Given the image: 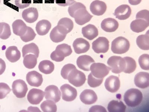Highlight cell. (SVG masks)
<instances>
[{
    "mask_svg": "<svg viewBox=\"0 0 149 112\" xmlns=\"http://www.w3.org/2000/svg\"><path fill=\"white\" fill-rule=\"evenodd\" d=\"M129 3L132 5H136L139 4L142 0H128Z\"/></svg>",
    "mask_w": 149,
    "mask_h": 112,
    "instance_id": "681fc988",
    "label": "cell"
},
{
    "mask_svg": "<svg viewBox=\"0 0 149 112\" xmlns=\"http://www.w3.org/2000/svg\"><path fill=\"white\" fill-rule=\"evenodd\" d=\"M106 3L99 0H95L91 3L90 6V11L94 15L101 16L104 14L107 10Z\"/></svg>",
    "mask_w": 149,
    "mask_h": 112,
    "instance_id": "d6986e66",
    "label": "cell"
},
{
    "mask_svg": "<svg viewBox=\"0 0 149 112\" xmlns=\"http://www.w3.org/2000/svg\"><path fill=\"white\" fill-rule=\"evenodd\" d=\"M12 27L14 34L20 37L26 34L28 27L23 21L19 19L13 22Z\"/></svg>",
    "mask_w": 149,
    "mask_h": 112,
    "instance_id": "484cf974",
    "label": "cell"
},
{
    "mask_svg": "<svg viewBox=\"0 0 149 112\" xmlns=\"http://www.w3.org/2000/svg\"><path fill=\"white\" fill-rule=\"evenodd\" d=\"M93 16L86 10V8L78 9L74 13L73 18H74L76 23L82 26L91 20Z\"/></svg>",
    "mask_w": 149,
    "mask_h": 112,
    "instance_id": "9c48e42d",
    "label": "cell"
},
{
    "mask_svg": "<svg viewBox=\"0 0 149 112\" xmlns=\"http://www.w3.org/2000/svg\"><path fill=\"white\" fill-rule=\"evenodd\" d=\"M73 46L75 52L78 54L86 53L90 48L88 41L82 38H77L74 40Z\"/></svg>",
    "mask_w": 149,
    "mask_h": 112,
    "instance_id": "9a60e30c",
    "label": "cell"
},
{
    "mask_svg": "<svg viewBox=\"0 0 149 112\" xmlns=\"http://www.w3.org/2000/svg\"><path fill=\"white\" fill-rule=\"evenodd\" d=\"M137 19H141L149 22V11L148 10H142L138 12L136 16Z\"/></svg>",
    "mask_w": 149,
    "mask_h": 112,
    "instance_id": "f6af8a7d",
    "label": "cell"
},
{
    "mask_svg": "<svg viewBox=\"0 0 149 112\" xmlns=\"http://www.w3.org/2000/svg\"><path fill=\"white\" fill-rule=\"evenodd\" d=\"M126 106L121 101L112 100L108 105V110L109 112H125Z\"/></svg>",
    "mask_w": 149,
    "mask_h": 112,
    "instance_id": "f1b7e54d",
    "label": "cell"
},
{
    "mask_svg": "<svg viewBox=\"0 0 149 112\" xmlns=\"http://www.w3.org/2000/svg\"><path fill=\"white\" fill-rule=\"evenodd\" d=\"M36 34L33 29L30 27H28L27 32L24 35L20 36L21 39L23 42H28L33 41L35 38Z\"/></svg>",
    "mask_w": 149,
    "mask_h": 112,
    "instance_id": "8d00e7d4",
    "label": "cell"
},
{
    "mask_svg": "<svg viewBox=\"0 0 149 112\" xmlns=\"http://www.w3.org/2000/svg\"><path fill=\"white\" fill-rule=\"evenodd\" d=\"M149 55L143 54L139 57L138 61L140 66L142 69L145 70H149Z\"/></svg>",
    "mask_w": 149,
    "mask_h": 112,
    "instance_id": "74e56055",
    "label": "cell"
},
{
    "mask_svg": "<svg viewBox=\"0 0 149 112\" xmlns=\"http://www.w3.org/2000/svg\"><path fill=\"white\" fill-rule=\"evenodd\" d=\"M6 63L5 61L0 58V75L3 74L6 69Z\"/></svg>",
    "mask_w": 149,
    "mask_h": 112,
    "instance_id": "c3c4849f",
    "label": "cell"
},
{
    "mask_svg": "<svg viewBox=\"0 0 149 112\" xmlns=\"http://www.w3.org/2000/svg\"><path fill=\"white\" fill-rule=\"evenodd\" d=\"M26 81L31 86L38 87L43 82L42 75L36 71L29 72L26 76Z\"/></svg>",
    "mask_w": 149,
    "mask_h": 112,
    "instance_id": "5bb4252c",
    "label": "cell"
},
{
    "mask_svg": "<svg viewBox=\"0 0 149 112\" xmlns=\"http://www.w3.org/2000/svg\"><path fill=\"white\" fill-rule=\"evenodd\" d=\"M5 55L7 59L12 63L16 62L21 58L20 52L15 46H9L5 52Z\"/></svg>",
    "mask_w": 149,
    "mask_h": 112,
    "instance_id": "4316f807",
    "label": "cell"
},
{
    "mask_svg": "<svg viewBox=\"0 0 149 112\" xmlns=\"http://www.w3.org/2000/svg\"><path fill=\"white\" fill-rule=\"evenodd\" d=\"M72 52L71 46L67 44H62L56 47L55 50L52 53L50 58L56 62H61L65 57L70 56Z\"/></svg>",
    "mask_w": 149,
    "mask_h": 112,
    "instance_id": "7a4b0ae2",
    "label": "cell"
},
{
    "mask_svg": "<svg viewBox=\"0 0 149 112\" xmlns=\"http://www.w3.org/2000/svg\"><path fill=\"white\" fill-rule=\"evenodd\" d=\"M22 18L26 22L32 23L37 20L38 17V13L37 8L34 7L29 8L25 9L22 12Z\"/></svg>",
    "mask_w": 149,
    "mask_h": 112,
    "instance_id": "7402d4cb",
    "label": "cell"
},
{
    "mask_svg": "<svg viewBox=\"0 0 149 112\" xmlns=\"http://www.w3.org/2000/svg\"><path fill=\"white\" fill-rule=\"evenodd\" d=\"M131 13V9L128 5H122L115 9L114 15L118 20H123L128 18Z\"/></svg>",
    "mask_w": 149,
    "mask_h": 112,
    "instance_id": "ffe728a7",
    "label": "cell"
},
{
    "mask_svg": "<svg viewBox=\"0 0 149 112\" xmlns=\"http://www.w3.org/2000/svg\"><path fill=\"white\" fill-rule=\"evenodd\" d=\"M1 0H0V4H1Z\"/></svg>",
    "mask_w": 149,
    "mask_h": 112,
    "instance_id": "816d5d0a",
    "label": "cell"
},
{
    "mask_svg": "<svg viewBox=\"0 0 149 112\" xmlns=\"http://www.w3.org/2000/svg\"><path fill=\"white\" fill-rule=\"evenodd\" d=\"M51 27L52 24L50 21L46 20H42L37 22L36 29L37 34L42 36L47 34Z\"/></svg>",
    "mask_w": 149,
    "mask_h": 112,
    "instance_id": "83f0119b",
    "label": "cell"
},
{
    "mask_svg": "<svg viewBox=\"0 0 149 112\" xmlns=\"http://www.w3.org/2000/svg\"><path fill=\"white\" fill-rule=\"evenodd\" d=\"M38 69L40 71L44 74H50L54 70V65L51 61L46 60L40 62Z\"/></svg>",
    "mask_w": 149,
    "mask_h": 112,
    "instance_id": "f546056e",
    "label": "cell"
},
{
    "mask_svg": "<svg viewBox=\"0 0 149 112\" xmlns=\"http://www.w3.org/2000/svg\"><path fill=\"white\" fill-rule=\"evenodd\" d=\"M4 28V23L3 22H0V35L2 33Z\"/></svg>",
    "mask_w": 149,
    "mask_h": 112,
    "instance_id": "f907efd6",
    "label": "cell"
},
{
    "mask_svg": "<svg viewBox=\"0 0 149 112\" xmlns=\"http://www.w3.org/2000/svg\"><path fill=\"white\" fill-rule=\"evenodd\" d=\"M103 78L102 79H98L94 77L90 73L88 78V83L90 86L91 88H95L100 86L101 84L103 82Z\"/></svg>",
    "mask_w": 149,
    "mask_h": 112,
    "instance_id": "f35d334b",
    "label": "cell"
},
{
    "mask_svg": "<svg viewBox=\"0 0 149 112\" xmlns=\"http://www.w3.org/2000/svg\"><path fill=\"white\" fill-rule=\"evenodd\" d=\"M86 8V6L80 2H75V3L73 4L68 8V11L70 17H73V16L75 12L80 8Z\"/></svg>",
    "mask_w": 149,
    "mask_h": 112,
    "instance_id": "b9f144b4",
    "label": "cell"
},
{
    "mask_svg": "<svg viewBox=\"0 0 149 112\" xmlns=\"http://www.w3.org/2000/svg\"><path fill=\"white\" fill-rule=\"evenodd\" d=\"M120 84L119 77L111 76L108 77L105 82V87L108 91L115 93L120 88Z\"/></svg>",
    "mask_w": 149,
    "mask_h": 112,
    "instance_id": "e0dca14e",
    "label": "cell"
},
{
    "mask_svg": "<svg viewBox=\"0 0 149 112\" xmlns=\"http://www.w3.org/2000/svg\"><path fill=\"white\" fill-rule=\"evenodd\" d=\"M95 62V61L90 56L83 55L79 56L77 59V64L78 67L85 71H90V66Z\"/></svg>",
    "mask_w": 149,
    "mask_h": 112,
    "instance_id": "44dd1931",
    "label": "cell"
},
{
    "mask_svg": "<svg viewBox=\"0 0 149 112\" xmlns=\"http://www.w3.org/2000/svg\"><path fill=\"white\" fill-rule=\"evenodd\" d=\"M90 112H106V109L103 106H99V105H95L92 106L91 108L89 110Z\"/></svg>",
    "mask_w": 149,
    "mask_h": 112,
    "instance_id": "7dc6e473",
    "label": "cell"
},
{
    "mask_svg": "<svg viewBox=\"0 0 149 112\" xmlns=\"http://www.w3.org/2000/svg\"><path fill=\"white\" fill-rule=\"evenodd\" d=\"M143 99L141 92L137 89H129L124 96V101L126 105L131 107H136L140 105Z\"/></svg>",
    "mask_w": 149,
    "mask_h": 112,
    "instance_id": "6da1fadb",
    "label": "cell"
},
{
    "mask_svg": "<svg viewBox=\"0 0 149 112\" xmlns=\"http://www.w3.org/2000/svg\"><path fill=\"white\" fill-rule=\"evenodd\" d=\"M11 90L7 84L0 83V99L5 98Z\"/></svg>",
    "mask_w": 149,
    "mask_h": 112,
    "instance_id": "60d3db41",
    "label": "cell"
},
{
    "mask_svg": "<svg viewBox=\"0 0 149 112\" xmlns=\"http://www.w3.org/2000/svg\"><path fill=\"white\" fill-rule=\"evenodd\" d=\"M22 56L24 57L29 53H32L38 58L39 55V49L38 46L34 43L25 45L22 49Z\"/></svg>",
    "mask_w": 149,
    "mask_h": 112,
    "instance_id": "1f68e13d",
    "label": "cell"
},
{
    "mask_svg": "<svg viewBox=\"0 0 149 112\" xmlns=\"http://www.w3.org/2000/svg\"><path fill=\"white\" fill-rule=\"evenodd\" d=\"M149 74L145 72H140L136 75L134 82L137 87L139 88L145 89L149 86Z\"/></svg>",
    "mask_w": 149,
    "mask_h": 112,
    "instance_id": "ac0fdd59",
    "label": "cell"
},
{
    "mask_svg": "<svg viewBox=\"0 0 149 112\" xmlns=\"http://www.w3.org/2000/svg\"><path fill=\"white\" fill-rule=\"evenodd\" d=\"M0 108H1V106H0Z\"/></svg>",
    "mask_w": 149,
    "mask_h": 112,
    "instance_id": "f5cc1de1",
    "label": "cell"
},
{
    "mask_svg": "<svg viewBox=\"0 0 149 112\" xmlns=\"http://www.w3.org/2000/svg\"><path fill=\"white\" fill-rule=\"evenodd\" d=\"M149 26V22L141 19H137L132 22L130 29L134 32L139 33L144 31Z\"/></svg>",
    "mask_w": 149,
    "mask_h": 112,
    "instance_id": "cb8c5ba5",
    "label": "cell"
},
{
    "mask_svg": "<svg viewBox=\"0 0 149 112\" xmlns=\"http://www.w3.org/2000/svg\"><path fill=\"white\" fill-rule=\"evenodd\" d=\"M76 67L72 64H69L65 65L62 68L61 71V75L64 79L67 80L68 75L72 70Z\"/></svg>",
    "mask_w": 149,
    "mask_h": 112,
    "instance_id": "ab89813d",
    "label": "cell"
},
{
    "mask_svg": "<svg viewBox=\"0 0 149 112\" xmlns=\"http://www.w3.org/2000/svg\"><path fill=\"white\" fill-rule=\"evenodd\" d=\"M41 108L44 112H56L57 107L55 102L51 100H47L42 102L40 105Z\"/></svg>",
    "mask_w": 149,
    "mask_h": 112,
    "instance_id": "836d02e7",
    "label": "cell"
},
{
    "mask_svg": "<svg viewBox=\"0 0 149 112\" xmlns=\"http://www.w3.org/2000/svg\"><path fill=\"white\" fill-rule=\"evenodd\" d=\"M45 93L39 89H33L29 91L27 94V99L32 105H38L43 100Z\"/></svg>",
    "mask_w": 149,
    "mask_h": 112,
    "instance_id": "4fadbf2b",
    "label": "cell"
},
{
    "mask_svg": "<svg viewBox=\"0 0 149 112\" xmlns=\"http://www.w3.org/2000/svg\"><path fill=\"white\" fill-rule=\"evenodd\" d=\"M28 90L27 85L23 80H17L13 82L12 90L17 98H22L26 97Z\"/></svg>",
    "mask_w": 149,
    "mask_h": 112,
    "instance_id": "52a82bcc",
    "label": "cell"
},
{
    "mask_svg": "<svg viewBox=\"0 0 149 112\" xmlns=\"http://www.w3.org/2000/svg\"><path fill=\"white\" fill-rule=\"evenodd\" d=\"M54 1L57 5L61 6H70L76 2L74 0H54Z\"/></svg>",
    "mask_w": 149,
    "mask_h": 112,
    "instance_id": "bcb514c9",
    "label": "cell"
},
{
    "mask_svg": "<svg viewBox=\"0 0 149 112\" xmlns=\"http://www.w3.org/2000/svg\"><path fill=\"white\" fill-rule=\"evenodd\" d=\"M130 46L128 40L123 37H119L112 42L111 50L114 54H122L128 51Z\"/></svg>",
    "mask_w": 149,
    "mask_h": 112,
    "instance_id": "3957f363",
    "label": "cell"
},
{
    "mask_svg": "<svg viewBox=\"0 0 149 112\" xmlns=\"http://www.w3.org/2000/svg\"><path fill=\"white\" fill-rule=\"evenodd\" d=\"M136 42L138 47L143 50L149 49V35L148 31L145 34L138 36Z\"/></svg>",
    "mask_w": 149,
    "mask_h": 112,
    "instance_id": "4dcf8cb0",
    "label": "cell"
},
{
    "mask_svg": "<svg viewBox=\"0 0 149 112\" xmlns=\"http://www.w3.org/2000/svg\"><path fill=\"white\" fill-rule=\"evenodd\" d=\"M109 41L106 37H100L92 43V49L97 54L105 53L108 51L109 45Z\"/></svg>",
    "mask_w": 149,
    "mask_h": 112,
    "instance_id": "ba28073f",
    "label": "cell"
},
{
    "mask_svg": "<svg viewBox=\"0 0 149 112\" xmlns=\"http://www.w3.org/2000/svg\"><path fill=\"white\" fill-rule=\"evenodd\" d=\"M15 3L17 7L22 9L29 7L31 3V0H15Z\"/></svg>",
    "mask_w": 149,
    "mask_h": 112,
    "instance_id": "ee69618b",
    "label": "cell"
},
{
    "mask_svg": "<svg viewBox=\"0 0 149 112\" xmlns=\"http://www.w3.org/2000/svg\"><path fill=\"white\" fill-rule=\"evenodd\" d=\"M67 80L70 84L74 86L79 87L82 86L86 82V76L84 73L77 70L76 68L72 70L69 73Z\"/></svg>",
    "mask_w": 149,
    "mask_h": 112,
    "instance_id": "5b68a950",
    "label": "cell"
},
{
    "mask_svg": "<svg viewBox=\"0 0 149 112\" xmlns=\"http://www.w3.org/2000/svg\"><path fill=\"white\" fill-rule=\"evenodd\" d=\"M23 64L27 69H34L37 64V57L35 55L29 54L26 55L24 57Z\"/></svg>",
    "mask_w": 149,
    "mask_h": 112,
    "instance_id": "d6a6232c",
    "label": "cell"
},
{
    "mask_svg": "<svg viewBox=\"0 0 149 112\" xmlns=\"http://www.w3.org/2000/svg\"><path fill=\"white\" fill-rule=\"evenodd\" d=\"M45 97L46 100H51L57 103L61 100V93L58 87L51 85L47 87L45 90Z\"/></svg>",
    "mask_w": 149,
    "mask_h": 112,
    "instance_id": "7c38bea8",
    "label": "cell"
},
{
    "mask_svg": "<svg viewBox=\"0 0 149 112\" xmlns=\"http://www.w3.org/2000/svg\"><path fill=\"white\" fill-rule=\"evenodd\" d=\"M74 26V22L70 19L63 18L58 21L56 27L59 33L66 35L73 30Z\"/></svg>",
    "mask_w": 149,
    "mask_h": 112,
    "instance_id": "8fae6325",
    "label": "cell"
},
{
    "mask_svg": "<svg viewBox=\"0 0 149 112\" xmlns=\"http://www.w3.org/2000/svg\"><path fill=\"white\" fill-rule=\"evenodd\" d=\"M81 101L86 105H91L97 100L98 97L95 92L91 89H86L80 95Z\"/></svg>",
    "mask_w": 149,
    "mask_h": 112,
    "instance_id": "2e32d148",
    "label": "cell"
},
{
    "mask_svg": "<svg viewBox=\"0 0 149 112\" xmlns=\"http://www.w3.org/2000/svg\"><path fill=\"white\" fill-rule=\"evenodd\" d=\"M123 58L126 62L125 69L123 72L128 74L134 72L136 68V63L135 60L130 57H126Z\"/></svg>",
    "mask_w": 149,
    "mask_h": 112,
    "instance_id": "e575fe53",
    "label": "cell"
},
{
    "mask_svg": "<svg viewBox=\"0 0 149 112\" xmlns=\"http://www.w3.org/2000/svg\"><path fill=\"white\" fill-rule=\"evenodd\" d=\"M83 36L90 41L94 39L98 35V29L94 25L89 24L82 29Z\"/></svg>",
    "mask_w": 149,
    "mask_h": 112,
    "instance_id": "d4e9b609",
    "label": "cell"
},
{
    "mask_svg": "<svg viewBox=\"0 0 149 112\" xmlns=\"http://www.w3.org/2000/svg\"><path fill=\"white\" fill-rule=\"evenodd\" d=\"M62 93V98L64 101L71 102L76 98L77 91L74 88L69 84H64L61 86Z\"/></svg>",
    "mask_w": 149,
    "mask_h": 112,
    "instance_id": "30bf717a",
    "label": "cell"
},
{
    "mask_svg": "<svg viewBox=\"0 0 149 112\" xmlns=\"http://www.w3.org/2000/svg\"><path fill=\"white\" fill-rule=\"evenodd\" d=\"M107 63L110 66V70L115 74H119L124 71L126 66L124 58L119 56H112L109 58Z\"/></svg>",
    "mask_w": 149,
    "mask_h": 112,
    "instance_id": "277c9868",
    "label": "cell"
},
{
    "mask_svg": "<svg viewBox=\"0 0 149 112\" xmlns=\"http://www.w3.org/2000/svg\"><path fill=\"white\" fill-rule=\"evenodd\" d=\"M90 69L93 76L98 79H102L106 76L110 70L109 67L101 63L92 64Z\"/></svg>",
    "mask_w": 149,
    "mask_h": 112,
    "instance_id": "8992f818",
    "label": "cell"
},
{
    "mask_svg": "<svg viewBox=\"0 0 149 112\" xmlns=\"http://www.w3.org/2000/svg\"><path fill=\"white\" fill-rule=\"evenodd\" d=\"M118 21L112 18H107L104 20L101 23V28L107 32L111 33L116 31L119 27Z\"/></svg>",
    "mask_w": 149,
    "mask_h": 112,
    "instance_id": "603a6c76",
    "label": "cell"
},
{
    "mask_svg": "<svg viewBox=\"0 0 149 112\" xmlns=\"http://www.w3.org/2000/svg\"><path fill=\"white\" fill-rule=\"evenodd\" d=\"M4 28L2 34L0 35V38L3 40H6L11 35L10 27L8 24L3 22Z\"/></svg>",
    "mask_w": 149,
    "mask_h": 112,
    "instance_id": "7bdbcfd3",
    "label": "cell"
},
{
    "mask_svg": "<svg viewBox=\"0 0 149 112\" xmlns=\"http://www.w3.org/2000/svg\"><path fill=\"white\" fill-rule=\"evenodd\" d=\"M66 36L59 33L57 30L56 26L51 31L50 35V38L52 41L56 43L63 41L66 38Z\"/></svg>",
    "mask_w": 149,
    "mask_h": 112,
    "instance_id": "d590c367",
    "label": "cell"
}]
</instances>
